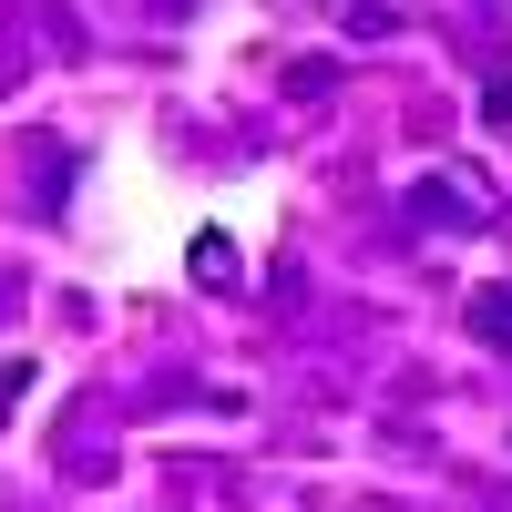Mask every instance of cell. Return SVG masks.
<instances>
[{"instance_id":"1","label":"cell","mask_w":512,"mask_h":512,"mask_svg":"<svg viewBox=\"0 0 512 512\" xmlns=\"http://www.w3.org/2000/svg\"><path fill=\"white\" fill-rule=\"evenodd\" d=\"M472 328H482V338H512V287H492V297H482Z\"/></svg>"}]
</instances>
